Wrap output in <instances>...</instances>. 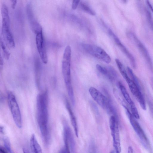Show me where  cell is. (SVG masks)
Here are the masks:
<instances>
[{
    "label": "cell",
    "instance_id": "12",
    "mask_svg": "<svg viewBox=\"0 0 153 153\" xmlns=\"http://www.w3.org/2000/svg\"><path fill=\"white\" fill-rule=\"evenodd\" d=\"M109 34L112 37L115 43L127 57L132 67L134 68H135L136 65L134 57L122 43L118 37L114 34L112 30L110 31L109 32Z\"/></svg>",
    "mask_w": 153,
    "mask_h": 153
},
{
    "label": "cell",
    "instance_id": "26",
    "mask_svg": "<svg viewBox=\"0 0 153 153\" xmlns=\"http://www.w3.org/2000/svg\"><path fill=\"white\" fill-rule=\"evenodd\" d=\"M79 0H73L72 4V8L73 10L76 9L79 3Z\"/></svg>",
    "mask_w": 153,
    "mask_h": 153
},
{
    "label": "cell",
    "instance_id": "2",
    "mask_svg": "<svg viewBox=\"0 0 153 153\" xmlns=\"http://www.w3.org/2000/svg\"><path fill=\"white\" fill-rule=\"evenodd\" d=\"M71 47L67 46L64 50L62 62V73L67 88L72 87L71 74Z\"/></svg>",
    "mask_w": 153,
    "mask_h": 153
},
{
    "label": "cell",
    "instance_id": "22",
    "mask_svg": "<svg viewBox=\"0 0 153 153\" xmlns=\"http://www.w3.org/2000/svg\"><path fill=\"white\" fill-rule=\"evenodd\" d=\"M146 14L149 25L152 29H153V19L150 12L146 9Z\"/></svg>",
    "mask_w": 153,
    "mask_h": 153
},
{
    "label": "cell",
    "instance_id": "28",
    "mask_svg": "<svg viewBox=\"0 0 153 153\" xmlns=\"http://www.w3.org/2000/svg\"><path fill=\"white\" fill-rule=\"evenodd\" d=\"M11 1L12 2L11 7L13 9H15L16 6L17 2L15 0H11Z\"/></svg>",
    "mask_w": 153,
    "mask_h": 153
},
{
    "label": "cell",
    "instance_id": "27",
    "mask_svg": "<svg viewBox=\"0 0 153 153\" xmlns=\"http://www.w3.org/2000/svg\"><path fill=\"white\" fill-rule=\"evenodd\" d=\"M0 153H10L4 146H0Z\"/></svg>",
    "mask_w": 153,
    "mask_h": 153
},
{
    "label": "cell",
    "instance_id": "4",
    "mask_svg": "<svg viewBox=\"0 0 153 153\" xmlns=\"http://www.w3.org/2000/svg\"><path fill=\"white\" fill-rule=\"evenodd\" d=\"M7 97L9 107L15 123L19 128H21L22 127L21 115L15 97L12 93L9 92Z\"/></svg>",
    "mask_w": 153,
    "mask_h": 153
},
{
    "label": "cell",
    "instance_id": "11",
    "mask_svg": "<svg viewBox=\"0 0 153 153\" xmlns=\"http://www.w3.org/2000/svg\"><path fill=\"white\" fill-rule=\"evenodd\" d=\"M10 24L2 23L1 34L6 45L10 48L15 47L14 40L10 29Z\"/></svg>",
    "mask_w": 153,
    "mask_h": 153
},
{
    "label": "cell",
    "instance_id": "21",
    "mask_svg": "<svg viewBox=\"0 0 153 153\" xmlns=\"http://www.w3.org/2000/svg\"><path fill=\"white\" fill-rule=\"evenodd\" d=\"M0 45L3 51V54L4 58L8 60L9 58L10 53L7 50L4 43L1 39H0Z\"/></svg>",
    "mask_w": 153,
    "mask_h": 153
},
{
    "label": "cell",
    "instance_id": "15",
    "mask_svg": "<svg viewBox=\"0 0 153 153\" xmlns=\"http://www.w3.org/2000/svg\"><path fill=\"white\" fill-rule=\"evenodd\" d=\"M30 144L33 153H42L41 147L34 134H32L31 136Z\"/></svg>",
    "mask_w": 153,
    "mask_h": 153
},
{
    "label": "cell",
    "instance_id": "5",
    "mask_svg": "<svg viewBox=\"0 0 153 153\" xmlns=\"http://www.w3.org/2000/svg\"><path fill=\"white\" fill-rule=\"evenodd\" d=\"M83 49L88 53L96 58L100 59L106 63L111 61L110 56L101 48L89 44H82Z\"/></svg>",
    "mask_w": 153,
    "mask_h": 153
},
{
    "label": "cell",
    "instance_id": "31",
    "mask_svg": "<svg viewBox=\"0 0 153 153\" xmlns=\"http://www.w3.org/2000/svg\"><path fill=\"white\" fill-rule=\"evenodd\" d=\"M0 64L1 67V66H2L3 64V59L1 55L0 56Z\"/></svg>",
    "mask_w": 153,
    "mask_h": 153
},
{
    "label": "cell",
    "instance_id": "32",
    "mask_svg": "<svg viewBox=\"0 0 153 153\" xmlns=\"http://www.w3.org/2000/svg\"><path fill=\"white\" fill-rule=\"evenodd\" d=\"M151 85L153 90V78H151Z\"/></svg>",
    "mask_w": 153,
    "mask_h": 153
},
{
    "label": "cell",
    "instance_id": "16",
    "mask_svg": "<svg viewBox=\"0 0 153 153\" xmlns=\"http://www.w3.org/2000/svg\"><path fill=\"white\" fill-rule=\"evenodd\" d=\"M1 13L2 16V22L10 24V19L7 7L6 5L3 4L1 7Z\"/></svg>",
    "mask_w": 153,
    "mask_h": 153
},
{
    "label": "cell",
    "instance_id": "10",
    "mask_svg": "<svg viewBox=\"0 0 153 153\" xmlns=\"http://www.w3.org/2000/svg\"><path fill=\"white\" fill-rule=\"evenodd\" d=\"M118 85L124 99L129 106L132 114L136 119H139L140 116L137 108L126 88L120 82H119Z\"/></svg>",
    "mask_w": 153,
    "mask_h": 153
},
{
    "label": "cell",
    "instance_id": "6",
    "mask_svg": "<svg viewBox=\"0 0 153 153\" xmlns=\"http://www.w3.org/2000/svg\"><path fill=\"white\" fill-rule=\"evenodd\" d=\"M127 34L128 36L135 44L145 59L150 69L153 72V62L146 48L134 33L130 32Z\"/></svg>",
    "mask_w": 153,
    "mask_h": 153
},
{
    "label": "cell",
    "instance_id": "30",
    "mask_svg": "<svg viewBox=\"0 0 153 153\" xmlns=\"http://www.w3.org/2000/svg\"><path fill=\"white\" fill-rule=\"evenodd\" d=\"M89 153H95V149L93 146H91L90 149Z\"/></svg>",
    "mask_w": 153,
    "mask_h": 153
},
{
    "label": "cell",
    "instance_id": "7",
    "mask_svg": "<svg viewBox=\"0 0 153 153\" xmlns=\"http://www.w3.org/2000/svg\"><path fill=\"white\" fill-rule=\"evenodd\" d=\"M125 80L131 93L139 103L140 107L143 110H146V102L141 92V88L138 87L129 77Z\"/></svg>",
    "mask_w": 153,
    "mask_h": 153
},
{
    "label": "cell",
    "instance_id": "3",
    "mask_svg": "<svg viewBox=\"0 0 153 153\" xmlns=\"http://www.w3.org/2000/svg\"><path fill=\"white\" fill-rule=\"evenodd\" d=\"M130 123L135 131L138 136L142 144L150 153H152L150 143L140 125L129 111H127Z\"/></svg>",
    "mask_w": 153,
    "mask_h": 153
},
{
    "label": "cell",
    "instance_id": "25",
    "mask_svg": "<svg viewBox=\"0 0 153 153\" xmlns=\"http://www.w3.org/2000/svg\"><path fill=\"white\" fill-rule=\"evenodd\" d=\"M58 153H70L69 147L65 146L64 148L60 149Z\"/></svg>",
    "mask_w": 153,
    "mask_h": 153
},
{
    "label": "cell",
    "instance_id": "9",
    "mask_svg": "<svg viewBox=\"0 0 153 153\" xmlns=\"http://www.w3.org/2000/svg\"><path fill=\"white\" fill-rule=\"evenodd\" d=\"M35 34L36 44L39 56L42 62L44 64H47L48 62V57L42 30Z\"/></svg>",
    "mask_w": 153,
    "mask_h": 153
},
{
    "label": "cell",
    "instance_id": "23",
    "mask_svg": "<svg viewBox=\"0 0 153 153\" xmlns=\"http://www.w3.org/2000/svg\"><path fill=\"white\" fill-rule=\"evenodd\" d=\"M3 141L4 147L10 153H13L9 140L7 138H5L4 139Z\"/></svg>",
    "mask_w": 153,
    "mask_h": 153
},
{
    "label": "cell",
    "instance_id": "18",
    "mask_svg": "<svg viewBox=\"0 0 153 153\" xmlns=\"http://www.w3.org/2000/svg\"><path fill=\"white\" fill-rule=\"evenodd\" d=\"M81 9L83 11L92 15H94L95 12L88 5L86 4L81 2L80 4Z\"/></svg>",
    "mask_w": 153,
    "mask_h": 153
},
{
    "label": "cell",
    "instance_id": "19",
    "mask_svg": "<svg viewBox=\"0 0 153 153\" xmlns=\"http://www.w3.org/2000/svg\"><path fill=\"white\" fill-rule=\"evenodd\" d=\"M128 73L131 80L140 88H141L139 81L137 76L134 73L132 69L129 67H127Z\"/></svg>",
    "mask_w": 153,
    "mask_h": 153
},
{
    "label": "cell",
    "instance_id": "1",
    "mask_svg": "<svg viewBox=\"0 0 153 153\" xmlns=\"http://www.w3.org/2000/svg\"><path fill=\"white\" fill-rule=\"evenodd\" d=\"M48 96L47 92L38 94L36 99L37 121L44 142L48 144L50 134L48 126Z\"/></svg>",
    "mask_w": 153,
    "mask_h": 153
},
{
    "label": "cell",
    "instance_id": "13",
    "mask_svg": "<svg viewBox=\"0 0 153 153\" xmlns=\"http://www.w3.org/2000/svg\"><path fill=\"white\" fill-rule=\"evenodd\" d=\"M112 137L113 145L116 153H120L121 151L119 125L110 127Z\"/></svg>",
    "mask_w": 153,
    "mask_h": 153
},
{
    "label": "cell",
    "instance_id": "8",
    "mask_svg": "<svg viewBox=\"0 0 153 153\" xmlns=\"http://www.w3.org/2000/svg\"><path fill=\"white\" fill-rule=\"evenodd\" d=\"M89 93L94 100L103 108L106 110L110 101L97 89L93 87L89 89Z\"/></svg>",
    "mask_w": 153,
    "mask_h": 153
},
{
    "label": "cell",
    "instance_id": "17",
    "mask_svg": "<svg viewBox=\"0 0 153 153\" xmlns=\"http://www.w3.org/2000/svg\"><path fill=\"white\" fill-rule=\"evenodd\" d=\"M115 61L120 74L124 79H126L128 76L123 65L117 59H116Z\"/></svg>",
    "mask_w": 153,
    "mask_h": 153
},
{
    "label": "cell",
    "instance_id": "20",
    "mask_svg": "<svg viewBox=\"0 0 153 153\" xmlns=\"http://www.w3.org/2000/svg\"><path fill=\"white\" fill-rule=\"evenodd\" d=\"M108 73L106 76L111 80H113L117 77V73L115 70L111 67H108L107 68Z\"/></svg>",
    "mask_w": 153,
    "mask_h": 153
},
{
    "label": "cell",
    "instance_id": "14",
    "mask_svg": "<svg viewBox=\"0 0 153 153\" xmlns=\"http://www.w3.org/2000/svg\"><path fill=\"white\" fill-rule=\"evenodd\" d=\"M66 105L67 110L68 112L72 125L73 127L76 136H78V128L76 119L70 105L67 100L66 101Z\"/></svg>",
    "mask_w": 153,
    "mask_h": 153
},
{
    "label": "cell",
    "instance_id": "24",
    "mask_svg": "<svg viewBox=\"0 0 153 153\" xmlns=\"http://www.w3.org/2000/svg\"><path fill=\"white\" fill-rule=\"evenodd\" d=\"M96 68L101 73L106 76L108 73L107 68L103 67L98 64L96 65Z\"/></svg>",
    "mask_w": 153,
    "mask_h": 153
},
{
    "label": "cell",
    "instance_id": "29",
    "mask_svg": "<svg viewBox=\"0 0 153 153\" xmlns=\"http://www.w3.org/2000/svg\"><path fill=\"white\" fill-rule=\"evenodd\" d=\"M128 153H134L133 148L131 146H129L128 147Z\"/></svg>",
    "mask_w": 153,
    "mask_h": 153
}]
</instances>
